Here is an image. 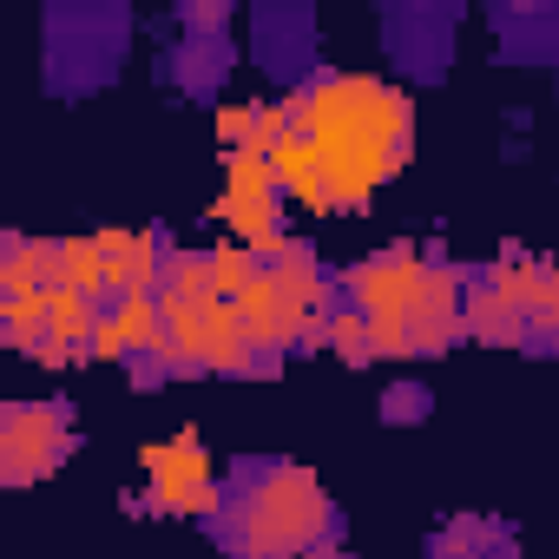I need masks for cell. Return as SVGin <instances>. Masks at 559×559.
<instances>
[{
	"instance_id": "6da1fadb",
	"label": "cell",
	"mask_w": 559,
	"mask_h": 559,
	"mask_svg": "<svg viewBox=\"0 0 559 559\" xmlns=\"http://www.w3.org/2000/svg\"><path fill=\"white\" fill-rule=\"evenodd\" d=\"M290 99L297 145L323 171L330 211H362L408 158H415V99L369 73H310Z\"/></svg>"
},
{
	"instance_id": "7a4b0ae2",
	"label": "cell",
	"mask_w": 559,
	"mask_h": 559,
	"mask_svg": "<svg viewBox=\"0 0 559 559\" xmlns=\"http://www.w3.org/2000/svg\"><path fill=\"white\" fill-rule=\"evenodd\" d=\"M204 533L224 559H310L317 546L343 539V507L304 461L250 454L224 467Z\"/></svg>"
},
{
	"instance_id": "3957f363",
	"label": "cell",
	"mask_w": 559,
	"mask_h": 559,
	"mask_svg": "<svg viewBox=\"0 0 559 559\" xmlns=\"http://www.w3.org/2000/svg\"><path fill=\"white\" fill-rule=\"evenodd\" d=\"M47 93L86 99L106 80H119L132 53V14L119 0H86V8H47Z\"/></svg>"
},
{
	"instance_id": "277c9868",
	"label": "cell",
	"mask_w": 559,
	"mask_h": 559,
	"mask_svg": "<svg viewBox=\"0 0 559 559\" xmlns=\"http://www.w3.org/2000/svg\"><path fill=\"white\" fill-rule=\"evenodd\" d=\"M428 257L435 250H421V243H382V250H369L362 263L343 270V297L369 323L382 362H415L408 356V317H415V297L428 284Z\"/></svg>"
},
{
	"instance_id": "5b68a950",
	"label": "cell",
	"mask_w": 559,
	"mask_h": 559,
	"mask_svg": "<svg viewBox=\"0 0 559 559\" xmlns=\"http://www.w3.org/2000/svg\"><path fill=\"white\" fill-rule=\"evenodd\" d=\"M546 257L526 250H500L493 263L467 270V336L487 349H526V310L539 290Z\"/></svg>"
},
{
	"instance_id": "8992f818",
	"label": "cell",
	"mask_w": 559,
	"mask_h": 559,
	"mask_svg": "<svg viewBox=\"0 0 559 559\" xmlns=\"http://www.w3.org/2000/svg\"><path fill=\"white\" fill-rule=\"evenodd\" d=\"M73 408L67 402H8L0 408V480L34 487L67 467L73 454Z\"/></svg>"
},
{
	"instance_id": "52a82bcc",
	"label": "cell",
	"mask_w": 559,
	"mask_h": 559,
	"mask_svg": "<svg viewBox=\"0 0 559 559\" xmlns=\"http://www.w3.org/2000/svg\"><path fill=\"white\" fill-rule=\"evenodd\" d=\"M217 487H224V474H211V461H204V448L191 435H171V441L145 448V507L152 513L211 520L217 513Z\"/></svg>"
},
{
	"instance_id": "ba28073f",
	"label": "cell",
	"mask_w": 559,
	"mask_h": 559,
	"mask_svg": "<svg viewBox=\"0 0 559 559\" xmlns=\"http://www.w3.org/2000/svg\"><path fill=\"white\" fill-rule=\"evenodd\" d=\"M467 270L474 263H454V257H428V284L415 297V317H408V356H448L454 343H467Z\"/></svg>"
},
{
	"instance_id": "9c48e42d",
	"label": "cell",
	"mask_w": 559,
	"mask_h": 559,
	"mask_svg": "<svg viewBox=\"0 0 559 559\" xmlns=\"http://www.w3.org/2000/svg\"><path fill=\"white\" fill-rule=\"evenodd\" d=\"M454 27H461L454 8H428V0H421V8H389V21H382V47L395 53L402 73L441 80L448 60H454Z\"/></svg>"
},
{
	"instance_id": "30bf717a",
	"label": "cell",
	"mask_w": 559,
	"mask_h": 559,
	"mask_svg": "<svg viewBox=\"0 0 559 559\" xmlns=\"http://www.w3.org/2000/svg\"><path fill=\"white\" fill-rule=\"evenodd\" d=\"M310 53H317V21H310L304 8H263V14H257V60H263L270 73H284L290 93H297L310 73H323Z\"/></svg>"
},
{
	"instance_id": "8fae6325",
	"label": "cell",
	"mask_w": 559,
	"mask_h": 559,
	"mask_svg": "<svg viewBox=\"0 0 559 559\" xmlns=\"http://www.w3.org/2000/svg\"><path fill=\"white\" fill-rule=\"evenodd\" d=\"M99 250H106L112 297H132V290H158L165 284V263H171L178 243L165 230H99Z\"/></svg>"
},
{
	"instance_id": "7c38bea8",
	"label": "cell",
	"mask_w": 559,
	"mask_h": 559,
	"mask_svg": "<svg viewBox=\"0 0 559 559\" xmlns=\"http://www.w3.org/2000/svg\"><path fill=\"white\" fill-rule=\"evenodd\" d=\"M40 290H60V237L8 230L0 237V297H40Z\"/></svg>"
},
{
	"instance_id": "4fadbf2b",
	"label": "cell",
	"mask_w": 559,
	"mask_h": 559,
	"mask_svg": "<svg viewBox=\"0 0 559 559\" xmlns=\"http://www.w3.org/2000/svg\"><path fill=\"white\" fill-rule=\"evenodd\" d=\"M421 559H520V539L493 513H454V520L435 526V539H428Z\"/></svg>"
},
{
	"instance_id": "5bb4252c",
	"label": "cell",
	"mask_w": 559,
	"mask_h": 559,
	"mask_svg": "<svg viewBox=\"0 0 559 559\" xmlns=\"http://www.w3.org/2000/svg\"><path fill=\"white\" fill-rule=\"evenodd\" d=\"M230 60H237V47H230L224 34H185V40L165 53V80H171L178 93H191V99H211V93L224 86Z\"/></svg>"
},
{
	"instance_id": "9a60e30c",
	"label": "cell",
	"mask_w": 559,
	"mask_h": 559,
	"mask_svg": "<svg viewBox=\"0 0 559 559\" xmlns=\"http://www.w3.org/2000/svg\"><path fill=\"white\" fill-rule=\"evenodd\" d=\"M493 34L507 60L559 67V8H493Z\"/></svg>"
},
{
	"instance_id": "2e32d148",
	"label": "cell",
	"mask_w": 559,
	"mask_h": 559,
	"mask_svg": "<svg viewBox=\"0 0 559 559\" xmlns=\"http://www.w3.org/2000/svg\"><path fill=\"white\" fill-rule=\"evenodd\" d=\"M60 290H73V297H93V304H106V297H112L99 237H60Z\"/></svg>"
},
{
	"instance_id": "e0dca14e",
	"label": "cell",
	"mask_w": 559,
	"mask_h": 559,
	"mask_svg": "<svg viewBox=\"0 0 559 559\" xmlns=\"http://www.w3.org/2000/svg\"><path fill=\"white\" fill-rule=\"evenodd\" d=\"M526 349L559 356V263L539 270V290H533V310H526Z\"/></svg>"
},
{
	"instance_id": "ac0fdd59",
	"label": "cell",
	"mask_w": 559,
	"mask_h": 559,
	"mask_svg": "<svg viewBox=\"0 0 559 559\" xmlns=\"http://www.w3.org/2000/svg\"><path fill=\"white\" fill-rule=\"evenodd\" d=\"M330 349H336V356H343L349 369H369V362H382V356H376V336H369V323L356 317V304H343V310H336Z\"/></svg>"
},
{
	"instance_id": "d6986e66",
	"label": "cell",
	"mask_w": 559,
	"mask_h": 559,
	"mask_svg": "<svg viewBox=\"0 0 559 559\" xmlns=\"http://www.w3.org/2000/svg\"><path fill=\"white\" fill-rule=\"evenodd\" d=\"M382 415H389V421H421V415H428V389H421V382H395V389L382 395Z\"/></svg>"
},
{
	"instance_id": "ffe728a7",
	"label": "cell",
	"mask_w": 559,
	"mask_h": 559,
	"mask_svg": "<svg viewBox=\"0 0 559 559\" xmlns=\"http://www.w3.org/2000/svg\"><path fill=\"white\" fill-rule=\"evenodd\" d=\"M310 559H349V546H343V539H330V546H317Z\"/></svg>"
}]
</instances>
